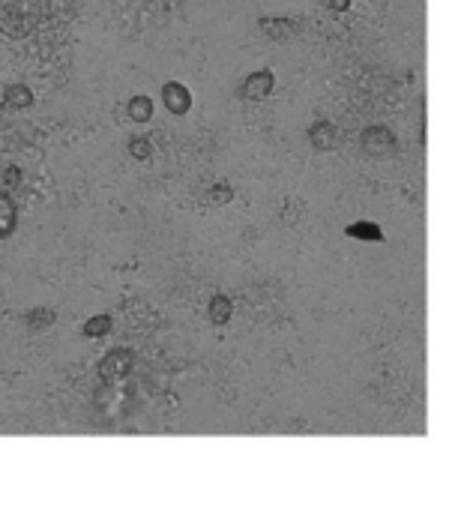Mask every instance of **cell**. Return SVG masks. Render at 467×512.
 <instances>
[{
    "label": "cell",
    "mask_w": 467,
    "mask_h": 512,
    "mask_svg": "<svg viewBox=\"0 0 467 512\" xmlns=\"http://www.w3.org/2000/svg\"><path fill=\"white\" fill-rule=\"evenodd\" d=\"M270 84H273V75L270 72H258V75H252L249 81H246V93L249 96H264L267 90H270Z\"/></svg>",
    "instance_id": "1"
},
{
    "label": "cell",
    "mask_w": 467,
    "mask_h": 512,
    "mask_svg": "<svg viewBox=\"0 0 467 512\" xmlns=\"http://www.w3.org/2000/svg\"><path fill=\"white\" fill-rule=\"evenodd\" d=\"M165 99H171V105H174V111H177V114H180V111H186V105H189L186 90H183V87H177V84H171V87L165 90Z\"/></svg>",
    "instance_id": "2"
},
{
    "label": "cell",
    "mask_w": 467,
    "mask_h": 512,
    "mask_svg": "<svg viewBox=\"0 0 467 512\" xmlns=\"http://www.w3.org/2000/svg\"><path fill=\"white\" fill-rule=\"evenodd\" d=\"M213 318H216V324H222L228 318V303L222 297H219V303H213Z\"/></svg>",
    "instance_id": "3"
},
{
    "label": "cell",
    "mask_w": 467,
    "mask_h": 512,
    "mask_svg": "<svg viewBox=\"0 0 467 512\" xmlns=\"http://www.w3.org/2000/svg\"><path fill=\"white\" fill-rule=\"evenodd\" d=\"M330 3H333V6H336L339 12H342V9H348V0H330Z\"/></svg>",
    "instance_id": "4"
}]
</instances>
